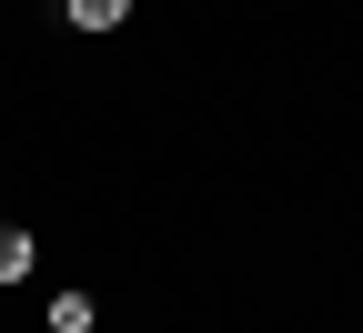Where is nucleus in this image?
Masks as SVG:
<instances>
[{
    "instance_id": "obj_3",
    "label": "nucleus",
    "mask_w": 363,
    "mask_h": 333,
    "mask_svg": "<svg viewBox=\"0 0 363 333\" xmlns=\"http://www.w3.org/2000/svg\"><path fill=\"white\" fill-rule=\"evenodd\" d=\"M101 313H91V293H51V333H91Z\"/></svg>"
},
{
    "instance_id": "obj_1",
    "label": "nucleus",
    "mask_w": 363,
    "mask_h": 333,
    "mask_svg": "<svg viewBox=\"0 0 363 333\" xmlns=\"http://www.w3.org/2000/svg\"><path fill=\"white\" fill-rule=\"evenodd\" d=\"M61 11H71V31H121L131 0H61Z\"/></svg>"
},
{
    "instance_id": "obj_2",
    "label": "nucleus",
    "mask_w": 363,
    "mask_h": 333,
    "mask_svg": "<svg viewBox=\"0 0 363 333\" xmlns=\"http://www.w3.org/2000/svg\"><path fill=\"white\" fill-rule=\"evenodd\" d=\"M30 263H40V243H30V232H21V222H0V283H21Z\"/></svg>"
}]
</instances>
